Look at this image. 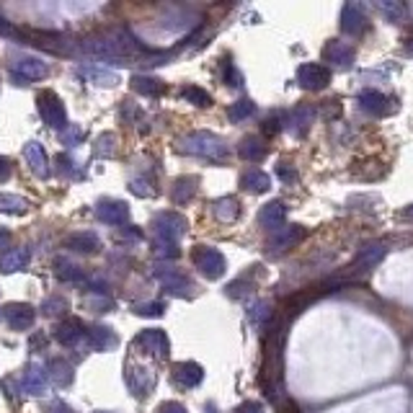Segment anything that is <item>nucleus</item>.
I'll return each mask as SVG.
<instances>
[{
    "label": "nucleus",
    "mask_w": 413,
    "mask_h": 413,
    "mask_svg": "<svg viewBox=\"0 0 413 413\" xmlns=\"http://www.w3.org/2000/svg\"><path fill=\"white\" fill-rule=\"evenodd\" d=\"M137 346H145L150 354H155L158 359H166L168 357V336L163 333V331L153 328V331H145V333H139L137 341H135Z\"/></svg>",
    "instance_id": "9b49d317"
},
{
    "label": "nucleus",
    "mask_w": 413,
    "mask_h": 413,
    "mask_svg": "<svg viewBox=\"0 0 413 413\" xmlns=\"http://www.w3.org/2000/svg\"><path fill=\"white\" fill-rule=\"evenodd\" d=\"M287 220V207L282 201H269L261 207V212H258V225L266 227V230H279Z\"/></svg>",
    "instance_id": "f8f14e48"
},
{
    "label": "nucleus",
    "mask_w": 413,
    "mask_h": 413,
    "mask_svg": "<svg viewBox=\"0 0 413 413\" xmlns=\"http://www.w3.org/2000/svg\"><path fill=\"white\" fill-rule=\"evenodd\" d=\"M212 212L220 223H233L235 217H238V212H241V207H238V199H233V197H223V199H217L212 204Z\"/></svg>",
    "instance_id": "a211bd4d"
},
{
    "label": "nucleus",
    "mask_w": 413,
    "mask_h": 413,
    "mask_svg": "<svg viewBox=\"0 0 413 413\" xmlns=\"http://www.w3.org/2000/svg\"><path fill=\"white\" fill-rule=\"evenodd\" d=\"M248 289H254V284H251L248 279H235V282H230V284H227V295H230V297H243Z\"/></svg>",
    "instance_id": "72a5a7b5"
},
{
    "label": "nucleus",
    "mask_w": 413,
    "mask_h": 413,
    "mask_svg": "<svg viewBox=\"0 0 413 413\" xmlns=\"http://www.w3.org/2000/svg\"><path fill=\"white\" fill-rule=\"evenodd\" d=\"M129 186H132V191H135L137 197H153V189H148V183H145V181L135 179L132 183H129Z\"/></svg>",
    "instance_id": "58836bf2"
},
{
    "label": "nucleus",
    "mask_w": 413,
    "mask_h": 413,
    "mask_svg": "<svg viewBox=\"0 0 413 413\" xmlns=\"http://www.w3.org/2000/svg\"><path fill=\"white\" fill-rule=\"evenodd\" d=\"M194 266L199 269L201 274L207 276V279H220L225 274V256L217 251V248H210V245H199L197 251H194Z\"/></svg>",
    "instance_id": "f03ea898"
},
{
    "label": "nucleus",
    "mask_w": 413,
    "mask_h": 413,
    "mask_svg": "<svg viewBox=\"0 0 413 413\" xmlns=\"http://www.w3.org/2000/svg\"><path fill=\"white\" fill-rule=\"evenodd\" d=\"M305 238V230L300 227V225H287V227H279L274 230V235L269 238V243H266V251L269 254H282L287 248H292L297 241H302Z\"/></svg>",
    "instance_id": "39448f33"
},
{
    "label": "nucleus",
    "mask_w": 413,
    "mask_h": 413,
    "mask_svg": "<svg viewBox=\"0 0 413 413\" xmlns=\"http://www.w3.org/2000/svg\"><path fill=\"white\" fill-rule=\"evenodd\" d=\"M359 107L367 111V114H377V117H382V114H390L392 107H388V104H392L390 98L385 93H380V91H375V88H367V91H361L359 93Z\"/></svg>",
    "instance_id": "9d476101"
},
{
    "label": "nucleus",
    "mask_w": 413,
    "mask_h": 413,
    "mask_svg": "<svg viewBox=\"0 0 413 413\" xmlns=\"http://www.w3.org/2000/svg\"><path fill=\"white\" fill-rule=\"evenodd\" d=\"M235 413H264V405H261V403H256V401H245L235 408Z\"/></svg>",
    "instance_id": "e433bc0d"
},
{
    "label": "nucleus",
    "mask_w": 413,
    "mask_h": 413,
    "mask_svg": "<svg viewBox=\"0 0 413 413\" xmlns=\"http://www.w3.org/2000/svg\"><path fill=\"white\" fill-rule=\"evenodd\" d=\"M297 83L302 85L305 91H323V88L331 83V70L326 65H318V63L300 65V70H297Z\"/></svg>",
    "instance_id": "7ed1b4c3"
},
{
    "label": "nucleus",
    "mask_w": 413,
    "mask_h": 413,
    "mask_svg": "<svg viewBox=\"0 0 413 413\" xmlns=\"http://www.w3.org/2000/svg\"><path fill=\"white\" fill-rule=\"evenodd\" d=\"M153 230L158 235V241H166V243H176L183 230H186V220L181 217V214H173V212H163L155 217V223H153Z\"/></svg>",
    "instance_id": "20e7f679"
},
{
    "label": "nucleus",
    "mask_w": 413,
    "mask_h": 413,
    "mask_svg": "<svg viewBox=\"0 0 413 413\" xmlns=\"http://www.w3.org/2000/svg\"><path fill=\"white\" fill-rule=\"evenodd\" d=\"M160 413H186V411H183V405H179V403H166Z\"/></svg>",
    "instance_id": "a19ab883"
},
{
    "label": "nucleus",
    "mask_w": 413,
    "mask_h": 413,
    "mask_svg": "<svg viewBox=\"0 0 413 413\" xmlns=\"http://www.w3.org/2000/svg\"><path fill=\"white\" fill-rule=\"evenodd\" d=\"M98 217L109 225H124L129 220V210L124 201H101L98 204Z\"/></svg>",
    "instance_id": "4468645a"
},
{
    "label": "nucleus",
    "mask_w": 413,
    "mask_h": 413,
    "mask_svg": "<svg viewBox=\"0 0 413 413\" xmlns=\"http://www.w3.org/2000/svg\"><path fill=\"white\" fill-rule=\"evenodd\" d=\"M238 153H241V158L248 160V163H261L269 150H266V145L258 137H243L241 145H238Z\"/></svg>",
    "instance_id": "dca6fc26"
},
{
    "label": "nucleus",
    "mask_w": 413,
    "mask_h": 413,
    "mask_svg": "<svg viewBox=\"0 0 413 413\" xmlns=\"http://www.w3.org/2000/svg\"><path fill=\"white\" fill-rule=\"evenodd\" d=\"M405 217H411V220H413V204L408 207V210H405Z\"/></svg>",
    "instance_id": "79ce46f5"
},
{
    "label": "nucleus",
    "mask_w": 413,
    "mask_h": 413,
    "mask_svg": "<svg viewBox=\"0 0 413 413\" xmlns=\"http://www.w3.org/2000/svg\"><path fill=\"white\" fill-rule=\"evenodd\" d=\"M26 158L32 160V168L36 170V173L47 176V155H44V150L39 148L36 142H32V145L26 148Z\"/></svg>",
    "instance_id": "bb28decb"
},
{
    "label": "nucleus",
    "mask_w": 413,
    "mask_h": 413,
    "mask_svg": "<svg viewBox=\"0 0 413 413\" xmlns=\"http://www.w3.org/2000/svg\"><path fill=\"white\" fill-rule=\"evenodd\" d=\"M98 413H109V411H98Z\"/></svg>",
    "instance_id": "37998d69"
},
{
    "label": "nucleus",
    "mask_w": 413,
    "mask_h": 413,
    "mask_svg": "<svg viewBox=\"0 0 413 413\" xmlns=\"http://www.w3.org/2000/svg\"><path fill=\"white\" fill-rule=\"evenodd\" d=\"M67 245L75 248V251H85V254H91L98 248V238L93 233H78V235H70L67 238Z\"/></svg>",
    "instance_id": "b1692460"
},
{
    "label": "nucleus",
    "mask_w": 413,
    "mask_h": 413,
    "mask_svg": "<svg viewBox=\"0 0 413 413\" xmlns=\"http://www.w3.org/2000/svg\"><path fill=\"white\" fill-rule=\"evenodd\" d=\"M194 191H197V179H179L173 183V189H170V199L176 201V204H186V201L194 197Z\"/></svg>",
    "instance_id": "412c9836"
},
{
    "label": "nucleus",
    "mask_w": 413,
    "mask_h": 413,
    "mask_svg": "<svg viewBox=\"0 0 413 413\" xmlns=\"http://www.w3.org/2000/svg\"><path fill=\"white\" fill-rule=\"evenodd\" d=\"M269 307L271 305L261 300V302H256V305L248 310V318H251V323H254L256 328H264V323L269 320V315H271V310H269Z\"/></svg>",
    "instance_id": "cd10ccee"
},
{
    "label": "nucleus",
    "mask_w": 413,
    "mask_h": 413,
    "mask_svg": "<svg viewBox=\"0 0 413 413\" xmlns=\"http://www.w3.org/2000/svg\"><path fill=\"white\" fill-rule=\"evenodd\" d=\"M0 210H16V212H19V210H26V201L23 199H19V197H5V194H3V197H0Z\"/></svg>",
    "instance_id": "f704fd0d"
},
{
    "label": "nucleus",
    "mask_w": 413,
    "mask_h": 413,
    "mask_svg": "<svg viewBox=\"0 0 413 413\" xmlns=\"http://www.w3.org/2000/svg\"><path fill=\"white\" fill-rule=\"evenodd\" d=\"M279 129H282V124H279V119H266V122H264V132H269V135H271V132H274V135H276V132H279Z\"/></svg>",
    "instance_id": "ea45409f"
},
{
    "label": "nucleus",
    "mask_w": 413,
    "mask_h": 413,
    "mask_svg": "<svg viewBox=\"0 0 413 413\" xmlns=\"http://www.w3.org/2000/svg\"><path fill=\"white\" fill-rule=\"evenodd\" d=\"M313 122H315V109L302 104V107H297L289 119H287V129L295 135V137H305L310 127H313Z\"/></svg>",
    "instance_id": "6e6552de"
},
{
    "label": "nucleus",
    "mask_w": 413,
    "mask_h": 413,
    "mask_svg": "<svg viewBox=\"0 0 413 413\" xmlns=\"http://www.w3.org/2000/svg\"><path fill=\"white\" fill-rule=\"evenodd\" d=\"M388 254V248L385 243H367L364 248H359V254L354 256V261H351V271H370L372 266H377L385 258Z\"/></svg>",
    "instance_id": "423d86ee"
},
{
    "label": "nucleus",
    "mask_w": 413,
    "mask_h": 413,
    "mask_svg": "<svg viewBox=\"0 0 413 413\" xmlns=\"http://www.w3.org/2000/svg\"><path fill=\"white\" fill-rule=\"evenodd\" d=\"M139 315H163V302H153V305H139Z\"/></svg>",
    "instance_id": "4c0bfd02"
},
{
    "label": "nucleus",
    "mask_w": 413,
    "mask_h": 413,
    "mask_svg": "<svg viewBox=\"0 0 413 413\" xmlns=\"http://www.w3.org/2000/svg\"><path fill=\"white\" fill-rule=\"evenodd\" d=\"M88 344H91V349L107 351L111 346H117V336L111 333V328H93L88 333Z\"/></svg>",
    "instance_id": "4be33fe9"
},
{
    "label": "nucleus",
    "mask_w": 413,
    "mask_h": 413,
    "mask_svg": "<svg viewBox=\"0 0 413 413\" xmlns=\"http://www.w3.org/2000/svg\"><path fill=\"white\" fill-rule=\"evenodd\" d=\"M375 8H377V11H380L382 16L392 23H403L405 21V16H408L405 5L398 3V0H380V3H375Z\"/></svg>",
    "instance_id": "aec40b11"
},
{
    "label": "nucleus",
    "mask_w": 413,
    "mask_h": 413,
    "mask_svg": "<svg viewBox=\"0 0 413 413\" xmlns=\"http://www.w3.org/2000/svg\"><path fill=\"white\" fill-rule=\"evenodd\" d=\"M241 186H243L245 191H254V194H264V191H269V186H271V179L266 176L264 170L251 168L241 176Z\"/></svg>",
    "instance_id": "f3484780"
},
{
    "label": "nucleus",
    "mask_w": 413,
    "mask_h": 413,
    "mask_svg": "<svg viewBox=\"0 0 413 413\" xmlns=\"http://www.w3.org/2000/svg\"><path fill=\"white\" fill-rule=\"evenodd\" d=\"M341 29L351 36H359L364 29H367V16L361 11V5L357 3H346L344 11H341Z\"/></svg>",
    "instance_id": "0eeeda50"
},
{
    "label": "nucleus",
    "mask_w": 413,
    "mask_h": 413,
    "mask_svg": "<svg viewBox=\"0 0 413 413\" xmlns=\"http://www.w3.org/2000/svg\"><path fill=\"white\" fill-rule=\"evenodd\" d=\"M323 60L339 70H346L354 63V49L346 42H328L323 47Z\"/></svg>",
    "instance_id": "1a4fd4ad"
},
{
    "label": "nucleus",
    "mask_w": 413,
    "mask_h": 413,
    "mask_svg": "<svg viewBox=\"0 0 413 413\" xmlns=\"http://www.w3.org/2000/svg\"><path fill=\"white\" fill-rule=\"evenodd\" d=\"M5 318L11 320L13 328H26L34 323V310L29 305H11L5 307Z\"/></svg>",
    "instance_id": "6ab92c4d"
},
{
    "label": "nucleus",
    "mask_w": 413,
    "mask_h": 413,
    "mask_svg": "<svg viewBox=\"0 0 413 413\" xmlns=\"http://www.w3.org/2000/svg\"><path fill=\"white\" fill-rule=\"evenodd\" d=\"M181 150L207 160H225L230 155V145L220 135H212V132H194L189 137H183L181 139Z\"/></svg>",
    "instance_id": "f257e3e1"
},
{
    "label": "nucleus",
    "mask_w": 413,
    "mask_h": 413,
    "mask_svg": "<svg viewBox=\"0 0 413 413\" xmlns=\"http://www.w3.org/2000/svg\"><path fill=\"white\" fill-rule=\"evenodd\" d=\"M276 176L284 181V183H295L297 181V170L289 166V163H279L276 166Z\"/></svg>",
    "instance_id": "c9c22d12"
},
{
    "label": "nucleus",
    "mask_w": 413,
    "mask_h": 413,
    "mask_svg": "<svg viewBox=\"0 0 413 413\" xmlns=\"http://www.w3.org/2000/svg\"><path fill=\"white\" fill-rule=\"evenodd\" d=\"M173 377H176V382H179L181 388H197L201 382V377H204V370H201L197 361H183V364L176 367Z\"/></svg>",
    "instance_id": "2eb2a0df"
},
{
    "label": "nucleus",
    "mask_w": 413,
    "mask_h": 413,
    "mask_svg": "<svg viewBox=\"0 0 413 413\" xmlns=\"http://www.w3.org/2000/svg\"><path fill=\"white\" fill-rule=\"evenodd\" d=\"M132 85H135V91L145 96H160L166 91V85L160 83L158 78H148V75H137V78H132Z\"/></svg>",
    "instance_id": "5701e85b"
},
{
    "label": "nucleus",
    "mask_w": 413,
    "mask_h": 413,
    "mask_svg": "<svg viewBox=\"0 0 413 413\" xmlns=\"http://www.w3.org/2000/svg\"><path fill=\"white\" fill-rule=\"evenodd\" d=\"M256 114V104L254 101H248V98H243V101H238V104H233V107L227 109V117H230V122H245L248 117H254Z\"/></svg>",
    "instance_id": "393cba45"
},
{
    "label": "nucleus",
    "mask_w": 413,
    "mask_h": 413,
    "mask_svg": "<svg viewBox=\"0 0 413 413\" xmlns=\"http://www.w3.org/2000/svg\"><path fill=\"white\" fill-rule=\"evenodd\" d=\"M39 111H42V117L47 119V124H52V127H65V109H63V104L57 101V96L54 93L39 96Z\"/></svg>",
    "instance_id": "ddd939ff"
},
{
    "label": "nucleus",
    "mask_w": 413,
    "mask_h": 413,
    "mask_svg": "<svg viewBox=\"0 0 413 413\" xmlns=\"http://www.w3.org/2000/svg\"><path fill=\"white\" fill-rule=\"evenodd\" d=\"M181 96H183L186 101H191L194 107H210V104H212V96L207 93L204 88H199V85H186V88L181 91Z\"/></svg>",
    "instance_id": "a878e982"
},
{
    "label": "nucleus",
    "mask_w": 413,
    "mask_h": 413,
    "mask_svg": "<svg viewBox=\"0 0 413 413\" xmlns=\"http://www.w3.org/2000/svg\"><path fill=\"white\" fill-rule=\"evenodd\" d=\"M83 336V331H80V323L78 320H70V323H65L57 328V339L65 341V344H75V341Z\"/></svg>",
    "instance_id": "c85d7f7f"
},
{
    "label": "nucleus",
    "mask_w": 413,
    "mask_h": 413,
    "mask_svg": "<svg viewBox=\"0 0 413 413\" xmlns=\"http://www.w3.org/2000/svg\"><path fill=\"white\" fill-rule=\"evenodd\" d=\"M19 70L26 73V78H42V75H47V67L42 63H36V60H21Z\"/></svg>",
    "instance_id": "473e14b6"
},
{
    "label": "nucleus",
    "mask_w": 413,
    "mask_h": 413,
    "mask_svg": "<svg viewBox=\"0 0 413 413\" xmlns=\"http://www.w3.org/2000/svg\"><path fill=\"white\" fill-rule=\"evenodd\" d=\"M26 258H29L26 251H13V254L0 258V269H3V271H16V269H21V266L26 264Z\"/></svg>",
    "instance_id": "7c9ffc66"
},
{
    "label": "nucleus",
    "mask_w": 413,
    "mask_h": 413,
    "mask_svg": "<svg viewBox=\"0 0 413 413\" xmlns=\"http://www.w3.org/2000/svg\"><path fill=\"white\" fill-rule=\"evenodd\" d=\"M85 75L93 80V83L98 85H114L119 83V75L117 73H111V70H101V67H88L85 70Z\"/></svg>",
    "instance_id": "c756f323"
},
{
    "label": "nucleus",
    "mask_w": 413,
    "mask_h": 413,
    "mask_svg": "<svg viewBox=\"0 0 413 413\" xmlns=\"http://www.w3.org/2000/svg\"><path fill=\"white\" fill-rule=\"evenodd\" d=\"M223 80L225 85H233V88H241V85H243V75L238 73V67H235L230 60H223Z\"/></svg>",
    "instance_id": "2f4dec72"
}]
</instances>
